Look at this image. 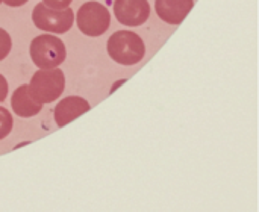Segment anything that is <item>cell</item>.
<instances>
[{
	"label": "cell",
	"mask_w": 259,
	"mask_h": 212,
	"mask_svg": "<svg viewBox=\"0 0 259 212\" xmlns=\"http://www.w3.org/2000/svg\"><path fill=\"white\" fill-rule=\"evenodd\" d=\"M106 49L111 59L121 65H135L146 53L144 41L138 33L131 30L114 32L108 39Z\"/></svg>",
	"instance_id": "cell-1"
},
{
	"label": "cell",
	"mask_w": 259,
	"mask_h": 212,
	"mask_svg": "<svg viewBox=\"0 0 259 212\" xmlns=\"http://www.w3.org/2000/svg\"><path fill=\"white\" fill-rule=\"evenodd\" d=\"M65 76L61 68H39L30 79V94L39 103H52L64 93Z\"/></svg>",
	"instance_id": "cell-2"
},
{
	"label": "cell",
	"mask_w": 259,
	"mask_h": 212,
	"mask_svg": "<svg viewBox=\"0 0 259 212\" xmlns=\"http://www.w3.org/2000/svg\"><path fill=\"white\" fill-rule=\"evenodd\" d=\"M67 56L64 43L55 35H39L30 43V58L38 68H56Z\"/></svg>",
	"instance_id": "cell-3"
},
{
	"label": "cell",
	"mask_w": 259,
	"mask_h": 212,
	"mask_svg": "<svg viewBox=\"0 0 259 212\" xmlns=\"http://www.w3.org/2000/svg\"><path fill=\"white\" fill-rule=\"evenodd\" d=\"M33 24L42 32L67 33L74 23V12L71 8L55 9L47 6L44 2L38 3L32 11Z\"/></svg>",
	"instance_id": "cell-4"
},
{
	"label": "cell",
	"mask_w": 259,
	"mask_h": 212,
	"mask_svg": "<svg viewBox=\"0 0 259 212\" xmlns=\"http://www.w3.org/2000/svg\"><path fill=\"white\" fill-rule=\"evenodd\" d=\"M76 23L83 35L100 36L111 26V14L105 5L99 2H87L79 8Z\"/></svg>",
	"instance_id": "cell-5"
},
{
	"label": "cell",
	"mask_w": 259,
	"mask_h": 212,
	"mask_svg": "<svg viewBox=\"0 0 259 212\" xmlns=\"http://www.w3.org/2000/svg\"><path fill=\"white\" fill-rule=\"evenodd\" d=\"M114 15L121 24L137 27L149 20L150 5L147 0H115Z\"/></svg>",
	"instance_id": "cell-6"
},
{
	"label": "cell",
	"mask_w": 259,
	"mask_h": 212,
	"mask_svg": "<svg viewBox=\"0 0 259 212\" xmlns=\"http://www.w3.org/2000/svg\"><path fill=\"white\" fill-rule=\"evenodd\" d=\"M194 8V0H156L155 9L158 17L173 26L181 24Z\"/></svg>",
	"instance_id": "cell-7"
},
{
	"label": "cell",
	"mask_w": 259,
	"mask_h": 212,
	"mask_svg": "<svg viewBox=\"0 0 259 212\" xmlns=\"http://www.w3.org/2000/svg\"><path fill=\"white\" fill-rule=\"evenodd\" d=\"M90 111V103L80 97V96H68L62 100H59V103L56 105L53 115H55V121L59 128H64L65 124H68L70 121L76 120L77 117H80L82 114Z\"/></svg>",
	"instance_id": "cell-8"
},
{
	"label": "cell",
	"mask_w": 259,
	"mask_h": 212,
	"mask_svg": "<svg viewBox=\"0 0 259 212\" xmlns=\"http://www.w3.org/2000/svg\"><path fill=\"white\" fill-rule=\"evenodd\" d=\"M11 106L15 115L21 118H30L35 117L36 114L41 112L42 103H39L29 90V85H21L18 87L11 97Z\"/></svg>",
	"instance_id": "cell-9"
},
{
	"label": "cell",
	"mask_w": 259,
	"mask_h": 212,
	"mask_svg": "<svg viewBox=\"0 0 259 212\" xmlns=\"http://www.w3.org/2000/svg\"><path fill=\"white\" fill-rule=\"evenodd\" d=\"M12 126H14V120L11 117V112L6 108L0 106V140L6 138L11 134Z\"/></svg>",
	"instance_id": "cell-10"
},
{
	"label": "cell",
	"mask_w": 259,
	"mask_h": 212,
	"mask_svg": "<svg viewBox=\"0 0 259 212\" xmlns=\"http://www.w3.org/2000/svg\"><path fill=\"white\" fill-rule=\"evenodd\" d=\"M11 47H12V41H11L9 33L0 27V61H3L9 55Z\"/></svg>",
	"instance_id": "cell-11"
},
{
	"label": "cell",
	"mask_w": 259,
	"mask_h": 212,
	"mask_svg": "<svg viewBox=\"0 0 259 212\" xmlns=\"http://www.w3.org/2000/svg\"><path fill=\"white\" fill-rule=\"evenodd\" d=\"M47 6L50 8H55V9H64V8H68L71 5L73 0H42Z\"/></svg>",
	"instance_id": "cell-12"
},
{
	"label": "cell",
	"mask_w": 259,
	"mask_h": 212,
	"mask_svg": "<svg viewBox=\"0 0 259 212\" xmlns=\"http://www.w3.org/2000/svg\"><path fill=\"white\" fill-rule=\"evenodd\" d=\"M8 96V82L6 79L0 74V102H3Z\"/></svg>",
	"instance_id": "cell-13"
},
{
	"label": "cell",
	"mask_w": 259,
	"mask_h": 212,
	"mask_svg": "<svg viewBox=\"0 0 259 212\" xmlns=\"http://www.w3.org/2000/svg\"><path fill=\"white\" fill-rule=\"evenodd\" d=\"M29 0H3V3L6 6H11V8H17V6H21L24 3H27Z\"/></svg>",
	"instance_id": "cell-14"
},
{
	"label": "cell",
	"mask_w": 259,
	"mask_h": 212,
	"mask_svg": "<svg viewBox=\"0 0 259 212\" xmlns=\"http://www.w3.org/2000/svg\"><path fill=\"white\" fill-rule=\"evenodd\" d=\"M2 2H3V0H0V3H2Z\"/></svg>",
	"instance_id": "cell-15"
}]
</instances>
